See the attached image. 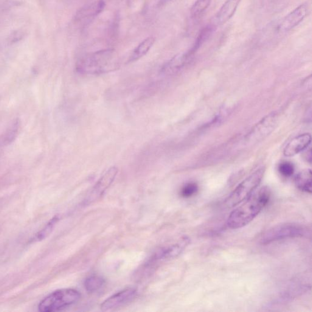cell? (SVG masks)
<instances>
[{
  "label": "cell",
  "mask_w": 312,
  "mask_h": 312,
  "mask_svg": "<svg viewBox=\"0 0 312 312\" xmlns=\"http://www.w3.org/2000/svg\"><path fill=\"white\" fill-rule=\"evenodd\" d=\"M271 197L268 187L261 188L244 200L243 204L233 210L227 220V226L231 229L241 228L248 224L262 211Z\"/></svg>",
  "instance_id": "obj_1"
},
{
  "label": "cell",
  "mask_w": 312,
  "mask_h": 312,
  "mask_svg": "<svg viewBox=\"0 0 312 312\" xmlns=\"http://www.w3.org/2000/svg\"><path fill=\"white\" fill-rule=\"evenodd\" d=\"M215 27L212 25H208V26L202 28L200 33H199L197 38H196L195 44L191 50L188 51L191 55H193L205 42L207 41L210 36L212 35L214 32Z\"/></svg>",
  "instance_id": "obj_18"
},
{
  "label": "cell",
  "mask_w": 312,
  "mask_h": 312,
  "mask_svg": "<svg viewBox=\"0 0 312 312\" xmlns=\"http://www.w3.org/2000/svg\"><path fill=\"white\" fill-rule=\"evenodd\" d=\"M311 139V135L307 133L295 137L286 145L283 154L286 157L296 155L308 147L310 144Z\"/></svg>",
  "instance_id": "obj_13"
},
{
  "label": "cell",
  "mask_w": 312,
  "mask_h": 312,
  "mask_svg": "<svg viewBox=\"0 0 312 312\" xmlns=\"http://www.w3.org/2000/svg\"><path fill=\"white\" fill-rule=\"evenodd\" d=\"M265 171L264 167L258 168L241 182L226 199L225 205L228 207H234L249 198L260 185Z\"/></svg>",
  "instance_id": "obj_5"
},
{
  "label": "cell",
  "mask_w": 312,
  "mask_h": 312,
  "mask_svg": "<svg viewBox=\"0 0 312 312\" xmlns=\"http://www.w3.org/2000/svg\"><path fill=\"white\" fill-rule=\"evenodd\" d=\"M118 168L115 167H111L101 177L97 183L93 187L91 190L84 199V205H88L93 203L103 196L106 190L108 189L113 182L118 174Z\"/></svg>",
  "instance_id": "obj_6"
},
{
  "label": "cell",
  "mask_w": 312,
  "mask_h": 312,
  "mask_svg": "<svg viewBox=\"0 0 312 312\" xmlns=\"http://www.w3.org/2000/svg\"><path fill=\"white\" fill-rule=\"evenodd\" d=\"M308 12L309 8L307 4L300 5L281 20L278 25V32L285 33L294 29L306 18Z\"/></svg>",
  "instance_id": "obj_8"
},
{
  "label": "cell",
  "mask_w": 312,
  "mask_h": 312,
  "mask_svg": "<svg viewBox=\"0 0 312 312\" xmlns=\"http://www.w3.org/2000/svg\"><path fill=\"white\" fill-rule=\"evenodd\" d=\"M137 294L136 289L130 288L123 289L105 300L101 305V310L108 311L121 307L133 300Z\"/></svg>",
  "instance_id": "obj_9"
},
{
  "label": "cell",
  "mask_w": 312,
  "mask_h": 312,
  "mask_svg": "<svg viewBox=\"0 0 312 312\" xmlns=\"http://www.w3.org/2000/svg\"><path fill=\"white\" fill-rule=\"evenodd\" d=\"M105 280L99 275H91L85 280L84 287L89 293H95L99 291L105 285Z\"/></svg>",
  "instance_id": "obj_20"
},
{
  "label": "cell",
  "mask_w": 312,
  "mask_h": 312,
  "mask_svg": "<svg viewBox=\"0 0 312 312\" xmlns=\"http://www.w3.org/2000/svg\"><path fill=\"white\" fill-rule=\"evenodd\" d=\"M171 1H173V0H160L159 5L163 6L168 4V3H169Z\"/></svg>",
  "instance_id": "obj_25"
},
{
  "label": "cell",
  "mask_w": 312,
  "mask_h": 312,
  "mask_svg": "<svg viewBox=\"0 0 312 312\" xmlns=\"http://www.w3.org/2000/svg\"><path fill=\"white\" fill-rule=\"evenodd\" d=\"M294 167L291 163L284 162L281 163L279 166V171L280 175L285 178H288L293 175Z\"/></svg>",
  "instance_id": "obj_23"
},
{
  "label": "cell",
  "mask_w": 312,
  "mask_h": 312,
  "mask_svg": "<svg viewBox=\"0 0 312 312\" xmlns=\"http://www.w3.org/2000/svg\"><path fill=\"white\" fill-rule=\"evenodd\" d=\"M59 220H60V217L58 216H55L54 217L51 219L43 229L36 233L35 235L31 238L30 242H36V241H40L46 238L52 232Z\"/></svg>",
  "instance_id": "obj_19"
},
{
  "label": "cell",
  "mask_w": 312,
  "mask_h": 312,
  "mask_svg": "<svg viewBox=\"0 0 312 312\" xmlns=\"http://www.w3.org/2000/svg\"><path fill=\"white\" fill-rule=\"evenodd\" d=\"M295 184L302 192L311 193V171L305 170L300 172L294 179Z\"/></svg>",
  "instance_id": "obj_17"
},
{
  "label": "cell",
  "mask_w": 312,
  "mask_h": 312,
  "mask_svg": "<svg viewBox=\"0 0 312 312\" xmlns=\"http://www.w3.org/2000/svg\"><path fill=\"white\" fill-rule=\"evenodd\" d=\"M310 230L308 227L297 223H283L271 227L261 236L260 242L263 244L295 238H309Z\"/></svg>",
  "instance_id": "obj_3"
},
{
  "label": "cell",
  "mask_w": 312,
  "mask_h": 312,
  "mask_svg": "<svg viewBox=\"0 0 312 312\" xmlns=\"http://www.w3.org/2000/svg\"><path fill=\"white\" fill-rule=\"evenodd\" d=\"M24 37V33L23 32H21V31H17V32H14L12 36H11V41L14 43V42L21 41Z\"/></svg>",
  "instance_id": "obj_24"
},
{
  "label": "cell",
  "mask_w": 312,
  "mask_h": 312,
  "mask_svg": "<svg viewBox=\"0 0 312 312\" xmlns=\"http://www.w3.org/2000/svg\"><path fill=\"white\" fill-rule=\"evenodd\" d=\"M241 0H226L215 14L212 21L213 27L220 26L228 22L234 16Z\"/></svg>",
  "instance_id": "obj_12"
},
{
  "label": "cell",
  "mask_w": 312,
  "mask_h": 312,
  "mask_svg": "<svg viewBox=\"0 0 312 312\" xmlns=\"http://www.w3.org/2000/svg\"><path fill=\"white\" fill-rule=\"evenodd\" d=\"M276 123V114L267 115L254 126L248 135V139L259 140L268 136L274 130Z\"/></svg>",
  "instance_id": "obj_11"
},
{
  "label": "cell",
  "mask_w": 312,
  "mask_h": 312,
  "mask_svg": "<svg viewBox=\"0 0 312 312\" xmlns=\"http://www.w3.org/2000/svg\"><path fill=\"white\" fill-rule=\"evenodd\" d=\"M119 67V59L114 50L98 51L83 56L77 64V70L81 74L101 75L114 71Z\"/></svg>",
  "instance_id": "obj_2"
},
{
  "label": "cell",
  "mask_w": 312,
  "mask_h": 312,
  "mask_svg": "<svg viewBox=\"0 0 312 312\" xmlns=\"http://www.w3.org/2000/svg\"><path fill=\"white\" fill-rule=\"evenodd\" d=\"M20 126L19 120H14L0 137V145L7 146L11 144L18 136Z\"/></svg>",
  "instance_id": "obj_16"
},
{
  "label": "cell",
  "mask_w": 312,
  "mask_h": 312,
  "mask_svg": "<svg viewBox=\"0 0 312 312\" xmlns=\"http://www.w3.org/2000/svg\"><path fill=\"white\" fill-rule=\"evenodd\" d=\"M198 191V186L195 182H188L182 187L180 195L182 197L188 198L195 195Z\"/></svg>",
  "instance_id": "obj_22"
},
{
  "label": "cell",
  "mask_w": 312,
  "mask_h": 312,
  "mask_svg": "<svg viewBox=\"0 0 312 312\" xmlns=\"http://www.w3.org/2000/svg\"><path fill=\"white\" fill-rule=\"evenodd\" d=\"M190 242L189 238L184 237L176 243L165 246L164 248L158 250V251L155 253V254L152 258L151 262H157V261L167 260L178 257L189 244Z\"/></svg>",
  "instance_id": "obj_10"
},
{
  "label": "cell",
  "mask_w": 312,
  "mask_h": 312,
  "mask_svg": "<svg viewBox=\"0 0 312 312\" xmlns=\"http://www.w3.org/2000/svg\"><path fill=\"white\" fill-rule=\"evenodd\" d=\"M105 7V3L103 0H97L91 4L84 6L77 11L75 16V22L80 26H86L103 12Z\"/></svg>",
  "instance_id": "obj_7"
},
{
  "label": "cell",
  "mask_w": 312,
  "mask_h": 312,
  "mask_svg": "<svg viewBox=\"0 0 312 312\" xmlns=\"http://www.w3.org/2000/svg\"><path fill=\"white\" fill-rule=\"evenodd\" d=\"M155 42V38L150 37L145 39L135 49L129 58L128 63L136 62L147 54Z\"/></svg>",
  "instance_id": "obj_15"
},
{
  "label": "cell",
  "mask_w": 312,
  "mask_h": 312,
  "mask_svg": "<svg viewBox=\"0 0 312 312\" xmlns=\"http://www.w3.org/2000/svg\"><path fill=\"white\" fill-rule=\"evenodd\" d=\"M81 298L80 292L75 289H58L42 299L38 306L41 312H55L64 310L78 302Z\"/></svg>",
  "instance_id": "obj_4"
},
{
  "label": "cell",
  "mask_w": 312,
  "mask_h": 312,
  "mask_svg": "<svg viewBox=\"0 0 312 312\" xmlns=\"http://www.w3.org/2000/svg\"><path fill=\"white\" fill-rule=\"evenodd\" d=\"M192 56L188 52L175 56L163 67L162 72L166 75L175 74L183 68Z\"/></svg>",
  "instance_id": "obj_14"
},
{
  "label": "cell",
  "mask_w": 312,
  "mask_h": 312,
  "mask_svg": "<svg viewBox=\"0 0 312 312\" xmlns=\"http://www.w3.org/2000/svg\"><path fill=\"white\" fill-rule=\"evenodd\" d=\"M212 0H196L190 10L191 16L193 19H197L202 15L209 7Z\"/></svg>",
  "instance_id": "obj_21"
}]
</instances>
